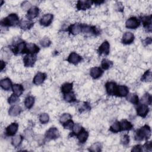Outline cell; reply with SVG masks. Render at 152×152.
Instances as JSON below:
<instances>
[{
    "label": "cell",
    "mask_w": 152,
    "mask_h": 152,
    "mask_svg": "<svg viewBox=\"0 0 152 152\" xmlns=\"http://www.w3.org/2000/svg\"><path fill=\"white\" fill-rule=\"evenodd\" d=\"M151 136V129L148 125H145L139 129L137 130L135 135V140L137 141H142L148 140Z\"/></svg>",
    "instance_id": "obj_1"
},
{
    "label": "cell",
    "mask_w": 152,
    "mask_h": 152,
    "mask_svg": "<svg viewBox=\"0 0 152 152\" xmlns=\"http://www.w3.org/2000/svg\"><path fill=\"white\" fill-rule=\"evenodd\" d=\"M1 25L4 26L11 27L14 26L17 24H19V17H18L17 14L15 13H12L8 15L7 17L2 19L1 21Z\"/></svg>",
    "instance_id": "obj_2"
},
{
    "label": "cell",
    "mask_w": 152,
    "mask_h": 152,
    "mask_svg": "<svg viewBox=\"0 0 152 152\" xmlns=\"http://www.w3.org/2000/svg\"><path fill=\"white\" fill-rule=\"evenodd\" d=\"M37 58L34 54H27L23 58L24 65L26 67H32L36 61Z\"/></svg>",
    "instance_id": "obj_3"
},
{
    "label": "cell",
    "mask_w": 152,
    "mask_h": 152,
    "mask_svg": "<svg viewBox=\"0 0 152 152\" xmlns=\"http://www.w3.org/2000/svg\"><path fill=\"white\" fill-rule=\"evenodd\" d=\"M140 24V20L135 17H130L126 20L125 23L126 27L130 29H135L139 27Z\"/></svg>",
    "instance_id": "obj_4"
},
{
    "label": "cell",
    "mask_w": 152,
    "mask_h": 152,
    "mask_svg": "<svg viewBox=\"0 0 152 152\" xmlns=\"http://www.w3.org/2000/svg\"><path fill=\"white\" fill-rule=\"evenodd\" d=\"M59 137L58 129L55 127L50 128L45 134V137L48 140H55Z\"/></svg>",
    "instance_id": "obj_5"
},
{
    "label": "cell",
    "mask_w": 152,
    "mask_h": 152,
    "mask_svg": "<svg viewBox=\"0 0 152 152\" xmlns=\"http://www.w3.org/2000/svg\"><path fill=\"white\" fill-rule=\"evenodd\" d=\"M40 48L37 46L36 44L30 43L26 44V48L23 52V53H27V54H35L39 52Z\"/></svg>",
    "instance_id": "obj_6"
},
{
    "label": "cell",
    "mask_w": 152,
    "mask_h": 152,
    "mask_svg": "<svg viewBox=\"0 0 152 152\" xmlns=\"http://www.w3.org/2000/svg\"><path fill=\"white\" fill-rule=\"evenodd\" d=\"M117 85L115 82L108 81L105 84L106 92L109 96H115Z\"/></svg>",
    "instance_id": "obj_7"
},
{
    "label": "cell",
    "mask_w": 152,
    "mask_h": 152,
    "mask_svg": "<svg viewBox=\"0 0 152 152\" xmlns=\"http://www.w3.org/2000/svg\"><path fill=\"white\" fill-rule=\"evenodd\" d=\"M149 112V108L147 104L141 103L137 107V113L138 116L145 118Z\"/></svg>",
    "instance_id": "obj_8"
},
{
    "label": "cell",
    "mask_w": 152,
    "mask_h": 152,
    "mask_svg": "<svg viewBox=\"0 0 152 152\" xmlns=\"http://www.w3.org/2000/svg\"><path fill=\"white\" fill-rule=\"evenodd\" d=\"M67 61L70 64L74 65H77L82 61V57L77 53L73 52H71L67 58Z\"/></svg>",
    "instance_id": "obj_9"
},
{
    "label": "cell",
    "mask_w": 152,
    "mask_h": 152,
    "mask_svg": "<svg viewBox=\"0 0 152 152\" xmlns=\"http://www.w3.org/2000/svg\"><path fill=\"white\" fill-rule=\"evenodd\" d=\"M93 1L89 0L78 1L77 3V8L78 10H86L91 7Z\"/></svg>",
    "instance_id": "obj_10"
},
{
    "label": "cell",
    "mask_w": 152,
    "mask_h": 152,
    "mask_svg": "<svg viewBox=\"0 0 152 152\" xmlns=\"http://www.w3.org/2000/svg\"><path fill=\"white\" fill-rule=\"evenodd\" d=\"M141 21L144 28L148 32L151 31V15H144L141 17Z\"/></svg>",
    "instance_id": "obj_11"
},
{
    "label": "cell",
    "mask_w": 152,
    "mask_h": 152,
    "mask_svg": "<svg viewBox=\"0 0 152 152\" xmlns=\"http://www.w3.org/2000/svg\"><path fill=\"white\" fill-rule=\"evenodd\" d=\"M82 28H83V24L80 23H75L73 24H71L68 27V31L73 34H78L82 32Z\"/></svg>",
    "instance_id": "obj_12"
},
{
    "label": "cell",
    "mask_w": 152,
    "mask_h": 152,
    "mask_svg": "<svg viewBox=\"0 0 152 152\" xmlns=\"http://www.w3.org/2000/svg\"><path fill=\"white\" fill-rule=\"evenodd\" d=\"M39 13V9L36 6L31 7L27 11L26 17L29 20H31L37 17Z\"/></svg>",
    "instance_id": "obj_13"
},
{
    "label": "cell",
    "mask_w": 152,
    "mask_h": 152,
    "mask_svg": "<svg viewBox=\"0 0 152 152\" xmlns=\"http://www.w3.org/2000/svg\"><path fill=\"white\" fill-rule=\"evenodd\" d=\"M129 93V89L126 86H118L115 96L118 97H126Z\"/></svg>",
    "instance_id": "obj_14"
},
{
    "label": "cell",
    "mask_w": 152,
    "mask_h": 152,
    "mask_svg": "<svg viewBox=\"0 0 152 152\" xmlns=\"http://www.w3.org/2000/svg\"><path fill=\"white\" fill-rule=\"evenodd\" d=\"M110 50V45L107 41H104L102 45L99 46L98 49V53L99 55L104 54L107 55L109 53Z\"/></svg>",
    "instance_id": "obj_15"
},
{
    "label": "cell",
    "mask_w": 152,
    "mask_h": 152,
    "mask_svg": "<svg viewBox=\"0 0 152 152\" xmlns=\"http://www.w3.org/2000/svg\"><path fill=\"white\" fill-rule=\"evenodd\" d=\"M53 17L52 14H46L40 20V24L45 27L49 26L53 20Z\"/></svg>",
    "instance_id": "obj_16"
},
{
    "label": "cell",
    "mask_w": 152,
    "mask_h": 152,
    "mask_svg": "<svg viewBox=\"0 0 152 152\" xmlns=\"http://www.w3.org/2000/svg\"><path fill=\"white\" fill-rule=\"evenodd\" d=\"M18 128V124L17 122H12L6 128V134L8 136H13L15 134Z\"/></svg>",
    "instance_id": "obj_17"
},
{
    "label": "cell",
    "mask_w": 152,
    "mask_h": 152,
    "mask_svg": "<svg viewBox=\"0 0 152 152\" xmlns=\"http://www.w3.org/2000/svg\"><path fill=\"white\" fill-rule=\"evenodd\" d=\"M46 78V74L43 72L37 73L33 80V83L36 85H40L42 84Z\"/></svg>",
    "instance_id": "obj_18"
},
{
    "label": "cell",
    "mask_w": 152,
    "mask_h": 152,
    "mask_svg": "<svg viewBox=\"0 0 152 152\" xmlns=\"http://www.w3.org/2000/svg\"><path fill=\"white\" fill-rule=\"evenodd\" d=\"M134 40V35L131 32H126L124 34L122 38V42L125 45L132 43Z\"/></svg>",
    "instance_id": "obj_19"
},
{
    "label": "cell",
    "mask_w": 152,
    "mask_h": 152,
    "mask_svg": "<svg viewBox=\"0 0 152 152\" xmlns=\"http://www.w3.org/2000/svg\"><path fill=\"white\" fill-rule=\"evenodd\" d=\"M103 73V70L100 67H97V66L91 68L90 71V76L93 79L99 78V77H100L102 76Z\"/></svg>",
    "instance_id": "obj_20"
},
{
    "label": "cell",
    "mask_w": 152,
    "mask_h": 152,
    "mask_svg": "<svg viewBox=\"0 0 152 152\" xmlns=\"http://www.w3.org/2000/svg\"><path fill=\"white\" fill-rule=\"evenodd\" d=\"M26 46V43L25 42H21L18 43L17 45L14 46L12 49V52L14 54L17 55L20 53H23L24 49Z\"/></svg>",
    "instance_id": "obj_21"
},
{
    "label": "cell",
    "mask_w": 152,
    "mask_h": 152,
    "mask_svg": "<svg viewBox=\"0 0 152 152\" xmlns=\"http://www.w3.org/2000/svg\"><path fill=\"white\" fill-rule=\"evenodd\" d=\"M0 86L2 89L6 91L10 90L12 86V82L9 78H5L1 80L0 81Z\"/></svg>",
    "instance_id": "obj_22"
},
{
    "label": "cell",
    "mask_w": 152,
    "mask_h": 152,
    "mask_svg": "<svg viewBox=\"0 0 152 152\" xmlns=\"http://www.w3.org/2000/svg\"><path fill=\"white\" fill-rule=\"evenodd\" d=\"M77 136L80 143H84L88 139V132L83 128L80 132L77 134Z\"/></svg>",
    "instance_id": "obj_23"
},
{
    "label": "cell",
    "mask_w": 152,
    "mask_h": 152,
    "mask_svg": "<svg viewBox=\"0 0 152 152\" xmlns=\"http://www.w3.org/2000/svg\"><path fill=\"white\" fill-rule=\"evenodd\" d=\"M18 26L22 30H29L34 26V22L30 20H22L20 21Z\"/></svg>",
    "instance_id": "obj_24"
},
{
    "label": "cell",
    "mask_w": 152,
    "mask_h": 152,
    "mask_svg": "<svg viewBox=\"0 0 152 152\" xmlns=\"http://www.w3.org/2000/svg\"><path fill=\"white\" fill-rule=\"evenodd\" d=\"M21 111H22V109L20 106L13 105L9 109L8 113L10 116H16L19 114H20Z\"/></svg>",
    "instance_id": "obj_25"
},
{
    "label": "cell",
    "mask_w": 152,
    "mask_h": 152,
    "mask_svg": "<svg viewBox=\"0 0 152 152\" xmlns=\"http://www.w3.org/2000/svg\"><path fill=\"white\" fill-rule=\"evenodd\" d=\"M120 126H121V131H129L131 130L133 125L132 124L126 119L122 120L120 122Z\"/></svg>",
    "instance_id": "obj_26"
},
{
    "label": "cell",
    "mask_w": 152,
    "mask_h": 152,
    "mask_svg": "<svg viewBox=\"0 0 152 152\" xmlns=\"http://www.w3.org/2000/svg\"><path fill=\"white\" fill-rule=\"evenodd\" d=\"M12 90L13 91L14 94H15L18 97L21 96L24 91L23 86L21 84H15L12 85Z\"/></svg>",
    "instance_id": "obj_27"
},
{
    "label": "cell",
    "mask_w": 152,
    "mask_h": 152,
    "mask_svg": "<svg viewBox=\"0 0 152 152\" xmlns=\"http://www.w3.org/2000/svg\"><path fill=\"white\" fill-rule=\"evenodd\" d=\"M72 87H73V84L72 83H66L62 85L61 90V91L64 94L71 91L72 89Z\"/></svg>",
    "instance_id": "obj_28"
},
{
    "label": "cell",
    "mask_w": 152,
    "mask_h": 152,
    "mask_svg": "<svg viewBox=\"0 0 152 152\" xmlns=\"http://www.w3.org/2000/svg\"><path fill=\"white\" fill-rule=\"evenodd\" d=\"M34 101H35V100H34V97L33 96H28L25 99L24 105L27 109H30L33 107V106L34 103Z\"/></svg>",
    "instance_id": "obj_29"
},
{
    "label": "cell",
    "mask_w": 152,
    "mask_h": 152,
    "mask_svg": "<svg viewBox=\"0 0 152 152\" xmlns=\"http://www.w3.org/2000/svg\"><path fill=\"white\" fill-rule=\"evenodd\" d=\"M126 96H127V97H126L127 100H128L132 104H138L139 99H138V95H137L135 93H131V94H128Z\"/></svg>",
    "instance_id": "obj_30"
},
{
    "label": "cell",
    "mask_w": 152,
    "mask_h": 152,
    "mask_svg": "<svg viewBox=\"0 0 152 152\" xmlns=\"http://www.w3.org/2000/svg\"><path fill=\"white\" fill-rule=\"evenodd\" d=\"M23 139V137L21 135H15V137H14L12 138L11 144H12V145L14 147H18L21 144Z\"/></svg>",
    "instance_id": "obj_31"
},
{
    "label": "cell",
    "mask_w": 152,
    "mask_h": 152,
    "mask_svg": "<svg viewBox=\"0 0 152 152\" xmlns=\"http://www.w3.org/2000/svg\"><path fill=\"white\" fill-rule=\"evenodd\" d=\"M141 102L142 104L150 105L151 104V96L148 93H145L141 99Z\"/></svg>",
    "instance_id": "obj_32"
},
{
    "label": "cell",
    "mask_w": 152,
    "mask_h": 152,
    "mask_svg": "<svg viewBox=\"0 0 152 152\" xmlns=\"http://www.w3.org/2000/svg\"><path fill=\"white\" fill-rule=\"evenodd\" d=\"M64 99L67 102H73L76 100L75 94L72 91H70L68 93L64 94Z\"/></svg>",
    "instance_id": "obj_33"
},
{
    "label": "cell",
    "mask_w": 152,
    "mask_h": 152,
    "mask_svg": "<svg viewBox=\"0 0 152 152\" xmlns=\"http://www.w3.org/2000/svg\"><path fill=\"white\" fill-rule=\"evenodd\" d=\"M101 66L103 69L107 70L113 66V62L107 59H103L102 61Z\"/></svg>",
    "instance_id": "obj_34"
},
{
    "label": "cell",
    "mask_w": 152,
    "mask_h": 152,
    "mask_svg": "<svg viewBox=\"0 0 152 152\" xmlns=\"http://www.w3.org/2000/svg\"><path fill=\"white\" fill-rule=\"evenodd\" d=\"M152 80L151 72L150 69L146 71L141 77V80L145 82H150Z\"/></svg>",
    "instance_id": "obj_35"
},
{
    "label": "cell",
    "mask_w": 152,
    "mask_h": 152,
    "mask_svg": "<svg viewBox=\"0 0 152 152\" xmlns=\"http://www.w3.org/2000/svg\"><path fill=\"white\" fill-rule=\"evenodd\" d=\"M102 146L100 142H96L89 147L88 150L92 152H99L102 151Z\"/></svg>",
    "instance_id": "obj_36"
},
{
    "label": "cell",
    "mask_w": 152,
    "mask_h": 152,
    "mask_svg": "<svg viewBox=\"0 0 152 152\" xmlns=\"http://www.w3.org/2000/svg\"><path fill=\"white\" fill-rule=\"evenodd\" d=\"M109 130L113 132V133H117L119 131H121V126H120V122L116 121L114 122L110 127Z\"/></svg>",
    "instance_id": "obj_37"
},
{
    "label": "cell",
    "mask_w": 152,
    "mask_h": 152,
    "mask_svg": "<svg viewBox=\"0 0 152 152\" xmlns=\"http://www.w3.org/2000/svg\"><path fill=\"white\" fill-rule=\"evenodd\" d=\"M71 118H72V116L69 113H64L63 115H62L61 116L60 119H59V121H60L61 124H63L66 122L67 121L71 120Z\"/></svg>",
    "instance_id": "obj_38"
},
{
    "label": "cell",
    "mask_w": 152,
    "mask_h": 152,
    "mask_svg": "<svg viewBox=\"0 0 152 152\" xmlns=\"http://www.w3.org/2000/svg\"><path fill=\"white\" fill-rule=\"evenodd\" d=\"M49 116L46 113H41L40 115L39 116V121L42 124H46L49 122Z\"/></svg>",
    "instance_id": "obj_39"
},
{
    "label": "cell",
    "mask_w": 152,
    "mask_h": 152,
    "mask_svg": "<svg viewBox=\"0 0 152 152\" xmlns=\"http://www.w3.org/2000/svg\"><path fill=\"white\" fill-rule=\"evenodd\" d=\"M40 44L42 47L47 48V47H49L50 45L51 41L49 40V38L45 37V38H43V39H41V40L40 41Z\"/></svg>",
    "instance_id": "obj_40"
},
{
    "label": "cell",
    "mask_w": 152,
    "mask_h": 152,
    "mask_svg": "<svg viewBox=\"0 0 152 152\" xmlns=\"http://www.w3.org/2000/svg\"><path fill=\"white\" fill-rule=\"evenodd\" d=\"M83 127L80 124H75L72 127V134H74L75 135H77L78 134L80 131L82 129Z\"/></svg>",
    "instance_id": "obj_41"
},
{
    "label": "cell",
    "mask_w": 152,
    "mask_h": 152,
    "mask_svg": "<svg viewBox=\"0 0 152 152\" xmlns=\"http://www.w3.org/2000/svg\"><path fill=\"white\" fill-rule=\"evenodd\" d=\"M121 142L124 145H126L129 144V137L127 134H125L122 136L121 139Z\"/></svg>",
    "instance_id": "obj_42"
},
{
    "label": "cell",
    "mask_w": 152,
    "mask_h": 152,
    "mask_svg": "<svg viewBox=\"0 0 152 152\" xmlns=\"http://www.w3.org/2000/svg\"><path fill=\"white\" fill-rule=\"evenodd\" d=\"M18 101V96H17L14 93L11 95V96L8 99V102L10 104L15 103Z\"/></svg>",
    "instance_id": "obj_43"
},
{
    "label": "cell",
    "mask_w": 152,
    "mask_h": 152,
    "mask_svg": "<svg viewBox=\"0 0 152 152\" xmlns=\"http://www.w3.org/2000/svg\"><path fill=\"white\" fill-rule=\"evenodd\" d=\"M74 125V124L73 121L71 119L62 124V125H63V126L65 129H72V127H73Z\"/></svg>",
    "instance_id": "obj_44"
},
{
    "label": "cell",
    "mask_w": 152,
    "mask_h": 152,
    "mask_svg": "<svg viewBox=\"0 0 152 152\" xmlns=\"http://www.w3.org/2000/svg\"><path fill=\"white\" fill-rule=\"evenodd\" d=\"M91 107L90 106L89 104L87 102H84L83 104L81 105V107L79 108V110L80 111V112H82L83 111H85V110H90Z\"/></svg>",
    "instance_id": "obj_45"
},
{
    "label": "cell",
    "mask_w": 152,
    "mask_h": 152,
    "mask_svg": "<svg viewBox=\"0 0 152 152\" xmlns=\"http://www.w3.org/2000/svg\"><path fill=\"white\" fill-rule=\"evenodd\" d=\"M142 150V145L140 144H137L134 146L131 150V151L134 152H140Z\"/></svg>",
    "instance_id": "obj_46"
},
{
    "label": "cell",
    "mask_w": 152,
    "mask_h": 152,
    "mask_svg": "<svg viewBox=\"0 0 152 152\" xmlns=\"http://www.w3.org/2000/svg\"><path fill=\"white\" fill-rule=\"evenodd\" d=\"M30 6H31V4L28 1H24L21 4V7L24 9H28V10H29L31 8Z\"/></svg>",
    "instance_id": "obj_47"
},
{
    "label": "cell",
    "mask_w": 152,
    "mask_h": 152,
    "mask_svg": "<svg viewBox=\"0 0 152 152\" xmlns=\"http://www.w3.org/2000/svg\"><path fill=\"white\" fill-rule=\"evenodd\" d=\"M143 147H144L146 150H149V151H151V149H152V147H151V141H147L146 142L144 145H143Z\"/></svg>",
    "instance_id": "obj_48"
},
{
    "label": "cell",
    "mask_w": 152,
    "mask_h": 152,
    "mask_svg": "<svg viewBox=\"0 0 152 152\" xmlns=\"http://www.w3.org/2000/svg\"><path fill=\"white\" fill-rule=\"evenodd\" d=\"M151 43V38L150 37H147L145 40H143V43H144V45H145V46L150 45Z\"/></svg>",
    "instance_id": "obj_49"
},
{
    "label": "cell",
    "mask_w": 152,
    "mask_h": 152,
    "mask_svg": "<svg viewBox=\"0 0 152 152\" xmlns=\"http://www.w3.org/2000/svg\"><path fill=\"white\" fill-rule=\"evenodd\" d=\"M0 64H1V71H2L3 69L5 67V63L3 61H1Z\"/></svg>",
    "instance_id": "obj_50"
},
{
    "label": "cell",
    "mask_w": 152,
    "mask_h": 152,
    "mask_svg": "<svg viewBox=\"0 0 152 152\" xmlns=\"http://www.w3.org/2000/svg\"><path fill=\"white\" fill-rule=\"evenodd\" d=\"M103 2H104L103 1H93V3H94L95 4H97V5H100Z\"/></svg>",
    "instance_id": "obj_51"
}]
</instances>
